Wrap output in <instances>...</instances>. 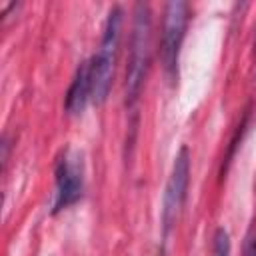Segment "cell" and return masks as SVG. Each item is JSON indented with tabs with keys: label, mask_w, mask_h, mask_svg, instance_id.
<instances>
[{
	"label": "cell",
	"mask_w": 256,
	"mask_h": 256,
	"mask_svg": "<svg viewBox=\"0 0 256 256\" xmlns=\"http://www.w3.org/2000/svg\"><path fill=\"white\" fill-rule=\"evenodd\" d=\"M150 52H152V14H150V6L140 2L134 8V26H132L128 68H126V102L128 104H134L142 92L144 78L150 66Z\"/></svg>",
	"instance_id": "cell-1"
},
{
	"label": "cell",
	"mask_w": 256,
	"mask_h": 256,
	"mask_svg": "<svg viewBox=\"0 0 256 256\" xmlns=\"http://www.w3.org/2000/svg\"><path fill=\"white\" fill-rule=\"evenodd\" d=\"M120 36H122V10L116 6L110 10L100 42V50L90 62V82H92V100L96 104H104L112 80H114V68H116V56H118V46H120Z\"/></svg>",
	"instance_id": "cell-2"
},
{
	"label": "cell",
	"mask_w": 256,
	"mask_h": 256,
	"mask_svg": "<svg viewBox=\"0 0 256 256\" xmlns=\"http://www.w3.org/2000/svg\"><path fill=\"white\" fill-rule=\"evenodd\" d=\"M186 26H188V4L182 0H174L166 4L164 12V28H162V46H160V56L164 70L170 78L176 76L178 68V56H180V46L186 36Z\"/></svg>",
	"instance_id": "cell-3"
},
{
	"label": "cell",
	"mask_w": 256,
	"mask_h": 256,
	"mask_svg": "<svg viewBox=\"0 0 256 256\" xmlns=\"http://www.w3.org/2000/svg\"><path fill=\"white\" fill-rule=\"evenodd\" d=\"M188 182H190V154L188 148H182L174 160L166 192H164V206H162V238L166 240L172 226L176 224L178 212L186 200L188 192Z\"/></svg>",
	"instance_id": "cell-4"
},
{
	"label": "cell",
	"mask_w": 256,
	"mask_h": 256,
	"mask_svg": "<svg viewBox=\"0 0 256 256\" xmlns=\"http://www.w3.org/2000/svg\"><path fill=\"white\" fill-rule=\"evenodd\" d=\"M84 188L82 160L74 152H66L56 166V200L54 212H60L80 200Z\"/></svg>",
	"instance_id": "cell-5"
},
{
	"label": "cell",
	"mask_w": 256,
	"mask_h": 256,
	"mask_svg": "<svg viewBox=\"0 0 256 256\" xmlns=\"http://www.w3.org/2000/svg\"><path fill=\"white\" fill-rule=\"evenodd\" d=\"M92 96V82H90V62H82L76 70V76L70 84L68 96H66V112L68 114H80L86 108L88 98Z\"/></svg>",
	"instance_id": "cell-6"
},
{
	"label": "cell",
	"mask_w": 256,
	"mask_h": 256,
	"mask_svg": "<svg viewBox=\"0 0 256 256\" xmlns=\"http://www.w3.org/2000/svg\"><path fill=\"white\" fill-rule=\"evenodd\" d=\"M214 254L216 256H230V238H228V232L224 228H218L216 230V236H214Z\"/></svg>",
	"instance_id": "cell-7"
},
{
	"label": "cell",
	"mask_w": 256,
	"mask_h": 256,
	"mask_svg": "<svg viewBox=\"0 0 256 256\" xmlns=\"http://www.w3.org/2000/svg\"><path fill=\"white\" fill-rule=\"evenodd\" d=\"M246 256H256V234L248 240V246H246Z\"/></svg>",
	"instance_id": "cell-8"
}]
</instances>
